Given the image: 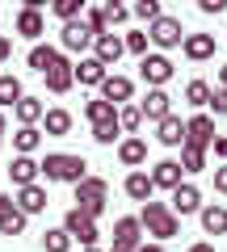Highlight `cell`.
<instances>
[{"label": "cell", "instance_id": "1", "mask_svg": "<svg viewBox=\"0 0 227 252\" xmlns=\"http://www.w3.org/2000/svg\"><path fill=\"white\" fill-rule=\"evenodd\" d=\"M139 227L152 235V244H164V240H177V235H181V219L164 206V202H143V210H139Z\"/></svg>", "mask_w": 227, "mask_h": 252}, {"label": "cell", "instance_id": "2", "mask_svg": "<svg viewBox=\"0 0 227 252\" xmlns=\"http://www.w3.org/2000/svg\"><path fill=\"white\" fill-rule=\"evenodd\" d=\"M46 181H64V185H80L89 177V160L84 156H67V152H51L42 164H38Z\"/></svg>", "mask_w": 227, "mask_h": 252}, {"label": "cell", "instance_id": "3", "mask_svg": "<svg viewBox=\"0 0 227 252\" xmlns=\"http://www.w3.org/2000/svg\"><path fill=\"white\" fill-rule=\"evenodd\" d=\"M105 193H109V185L101 177H84L80 185H76V210L97 223V219L105 215Z\"/></svg>", "mask_w": 227, "mask_h": 252}, {"label": "cell", "instance_id": "4", "mask_svg": "<svg viewBox=\"0 0 227 252\" xmlns=\"http://www.w3.org/2000/svg\"><path fill=\"white\" fill-rule=\"evenodd\" d=\"M173 59H168V55H143V59H139V80L147 84V89H164V84L173 80Z\"/></svg>", "mask_w": 227, "mask_h": 252}, {"label": "cell", "instance_id": "5", "mask_svg": "<svg viewBox=\"0 0 227 252\" xmlns=\"http://www.w3.org/2000/svg\"><path fill=\"white\" fill-rule=\"evenodd\" d=\"M64 231L72 235V244H80V248H97V240H101V227L93 223V219H84L76 206L64 215Z\"/></svg>", "mask_w": 227, "mask_h": 252}, {"label": "cell", "instance_id": "6", "mask_svg": "<svg viewBox=\"0 0 227 252\" xmlns=\"http://www.w3.org/2000/svg\"><path fill=\"white\" fill-rule=\"evenodd\" d=\"M147 42H156L160 51H173V46L185 42V26H181L177 17H160V21L147 26Z\"/></svg>", "mask_w": 227, "mask_h": 252}, {"label": "cell", "instance_id": "7", "mask_svg": "<svg viewBox=\"0 0 227 252\" xmlns=\"http://www.w3.org/2000/svg\"><path fill=\"white\" fill-rule=\"evenodd\" d=\"M215 135H219V130H215V118H210V114H194L190 122H185V143L181 147H202V152H206Z\"/></svg>", "mask_w": 227, "mask_h": 252}, {"label": "cell", "instance_id": "8", "mask_svg": "<svg viewBox=\"0 0 227 252\" xmlns=\"http://www.w3.org/2000/svg\"><path fill=\"white\" fill-rule=\"evenodd\" d=\"M168 210H173L177 219L198 215V210H202V189H198V185H190V181H181V185L173 189V202H168Z\"/></svg>", "mask_w": 227, "mask_h": 252}, {"label": "cell", "instance_id": "9", "mask_svg": "<svg viewBox=\"0 0 227 252\" xmlns=\"http://www.w3.org/2000/svg\"><path fill=\"white\" fill-rule=\"evenodd\" d=\"M139 114H143V122H164L173 114V97L164 89H147V97L139 101Z\"/></svg>", "mask_w": 227, "mask_h": 252}, {"label": "cell", "instance_id": "10", "mask_svg": "<svg viewBox=\"0 0 227 252\" xmlns=\"http://www.w3.org/2000/svg\"><path fill=\"white\" fill-rule=\"evenodd\" d=\"M122 55H127V46H122V38H118V34H101V38H93V59H97L105 72L122 59Z\"/></svg>", "mask_w": 227, "mask_h": 252}, {"label": "cell", "instance_id": "11", "mask_svg": "<svg viewBox=\"0 0 227 252\" xmlns=\"http://www.w3.org/2000/svg\"><path fill=\"white\" fill-rule=\"evenodd\" d=\"M139 235H143V227H139V219H118L114 223V248L109 252H135L139 248Z\"/></svg>", "mask_w": 227, "mask_h": 252}, {"label": "cell", "instance_id": "12", "mask_svg": "<svg viewBox=\"0 0 227 252\" xmlns=\"http://www.w3.org/2000/svg\"><path fill=\"white\" fill-rule=\"evenodd\" d=\"M97 89H101V101H109V105L118 109V105H127V101H130V93H135V80H127V76H105Z\"/></svg>", "mask_w": 227, "mask_h": 252}, {"label": "cell", "instance_id": "13", "mask_svg": "<svg viewBox=\"0 0 227 252\" xmlns=\"http://www.w3.org/2000/svg\"><path fill=\"white\" fill-rule=\"evenodd\" d=\"M13 206L21 210V215H42L46 206H51V198H46V189L42 185H26V189H17V198H13Z\"/></svg>", "mask_w": 227, "mask_h": 252}, {"label": "cell", "instance_id": "14", "mask_svg": "<svg viewBox=\"0 0 227 252\" xmlns=\"http://www.w3.org/2000/svg\"><path fill=\"white\" fill-rule=\"evenodd\" d=\"M181 51H185V59H194V63L215 59V34H185Z\"/></svg>", "mask_w": 227, "mask_h": 252}, {"label": "cell", "instance_id": "15", "mask_svg": "<svg viewBox=\"0 0 227 252\" xmlns=\"http://www.w3.org/2000/svg\"><path fill=\"white\" fill-rule=\"evenodd\" d=\"M9 181H13L17 189L38 185V160H34V156H13V164H9Z\"/></svg>", "mask_w": 227, "mask_h": 252}, {"label": "cell", "instance_id": "16", "mask_svg": "<svg viewBox=\"0 0 227 252\" xmlns=\"http://www.w3.org/2000/svg\"><path fill=\"white\" fill-rule=\"evenodd\" d=\"M59 46H64V51H80L84 55V46H93V34L89 30H84V21H67L64 30H59Z\"/></svg>", "mask_w": 227, "mask_h": 252}, {"label": "cell", "instance_id": "17", "mask_svg": "<svg viewBox=\"0 0 227 252\" xmlns=\"http://www.w3.org/2000/svg\"><path fill=\"white\" fill-rule=\"evenodd\" d=\"M147 177H152L156 189H168V193H173V189L181 185V164H177V160H160L152 172H147Z\"/></svg>", "mask_w": 227, "mask_h": 252}, {"label": "cell", "instance_id": "18", "mask_svg": "<svg viewBox=\"0 0 227 252\" xmlns=\"http://www.w3.org/2000/svg\"><path fill=\"white\" fill-rule=\"evenodd\" d=\"M156 139H160L164 147H181L185 143V122L177 114H168L164 122H156Z\"/></svg>", "mask_w": 227, "mask_h": 252}, {"label": "cell", "instance_id": "19", "mask_svg": "<svg viewBox=\"0 0 227 252\" xmlns=\"http://www.w3.org/2000/svg\"><path fill=\"white\" fill-rule=\"evenodd\" d=\"M118 160L127 164V168H135V172H139V164H147V143H143L139 135L122 139V143H118Z\"/></svg>", "mask_w": 227, "mask_h": 252}, {"label": "cell", "instance_id": "20", "mask_svg": "<svg viewBox=\"0 0 227 252\" xmlns=\"http://www.w3.org/2000/svg\"><path fill=\"white\" fill-rule=\"evenodd\" d=\"M17 34H21V38H30V42H38V38L46 34L42 13H38V9H21V13H17Z\"/></svg>", "mask_w": 227, "mask_h": 252}, {"label": "cell", "instance_id": "21", "mask_svg": "<svg viewBox=\"0 0 227 252\" xmlns=\"http://www.w3.org/2000/svg\"><path fill=\"white\" fill-rule=\"evenodd\" d=\"M59 59H64V55L55 51V46H46V42H34V46H30V67H34L38 76H46Z\"/></svg>", "mask_w": 227, "mask_h": 252}, {"label": "cell", "instance_id": "22", "mask_svg": "<svg viewBox=\"0 0 227 252\" xmlns=\"http://www.w3.org/2000/svg\"><path fill=\"white\" fill-rule=\"evenodd\" d=\"M72 63H67V59H59V63H55V67H51V72H46V89H51L55 93V97H64V93L67 89H72Z\"/></svg>", "mask_w": 227, "mask_h": 252}, {"label": "cell", "instance_id": "23", "mask_svg": "<svg viewBox=\"0 0 227 252\" xmlns=\"http://www.w3.org/2000/svg\"><path fill=\"white\" fill-rule=\"evenodd\" d=\"M198 215H202V231L206 235H227V206L215 202V206H202Z\"/></svg>", "mask_w": 227, "mask_h": 252}, {"label": "cell", "instance_id": "24", "mask_svg": "<svg viewBox=\"0 0 227 252\" xmlns=\"http://www.w3.org/2000/svg\"><path fill=\"white\" fill-rule=\"evenodd\" d=\"M105 76H109V72L93 59V55H89V59H80V63H72V80H80V84H101Z\"/></svg>", "mask_w": 227, "mask_h": 252}, {"label": "cell", "instance_id": "25", "mask_svg": "<svg viewBox=\"0 0 227 252\" xmlns=\"http://www.w3.org/2000/svg\"><path fill=\"white\" fill-rule=\"evenodd\" d=\"M13 114H17L21 126H38V122H42V114H46V105L38 97H21L17 105H13Z\"/></svg>", "mask_w": 227, "mask_h": 252}, {"label": "cell", "instance_id": "26", "mask_svg": "<svg viewBox=\"0 0 227 252\" xmlns=\"http://www.w3.org/2000/svg\"><path fill=\"white\" fill-rule=\"evenodd\" d=\"M42 130L51 139H64L67 130H72V114H67V109H46L42 114Z\"/></svg>", "mask_w": 227, "mask_h": 252}, {"label": "cell", "instance_id": "27", "mask_svg": "<svg viewBox=\"0 0 227 252\" xmlns=\"http://www.w3.org/2000/svg\"><path fill=\"white\" fill-rule=\"evenodd\" d=\"M122 189H127V198H135V202H152V193H156V185H152L147 172H130Z\"/></svg>", "mask_w": 227, "mask_h": 252}, {"label": "cell", "instance_id": "28", "mask_svg": "<svg viewBox=\"0 0 227 252\" xmlns=\"http://www.w3.org/2000/svg\"><path fill=\"white\" fill-rule=\"evenodd\" d=\"M38 143H42V130L38 126H21L17 135H13V147H17V156H34Z\"/></svg>", "mask_w": 227, "mask_h": 252}, {"label": "cell", "instance_id": "29", "mask_svg": "<svg viewBox=\"0 0 227 252\" xmlns=\"http://www.w3.org/2000/svg\"><path fill=\"white\" fill-rule=\"evenodd\" d=\"M21 97H26V93H21V80L4 72V76H0V109H13Z\"/></svg>", "mask_w": 227, "mask_h": 252}, {"label": "cell", "instance_id": "30", "mask_svg": "<svg viewBox=\"0 0 227 252\" xmlns=\"http://www.w3.org/2000/svg\"><path fill=\"white\" fill-rule=\"evenodd\" d=\"M84 118H89L93 126H101V122H114V118H118V109L109 105V101H101V97H93L89 105H84Z\"/></svg>", "mask_w": 227, "mask_h": 252}, {"label": "cell", "instance_id": "31", "mask_svg": "<svg viewBox=\"0 0 227 252\" xmlns=\"http://www.w3.org/2000/svg\"><path fill=\"white\" fill-rule=\"evenodd\" d=\"M84 9H89L84 0H55V4H51V13L64 21V26H67V21H80V17H84Z\"/></svg>", "mask_w": 227, "mask_h": 252}, {"label": "cell", "instance_id": "32", "mask_svg": "<svg viewBox=\"0 0 227 252\" xmlns=\"http://www.w3.org/2000/svg\"><path fill=\"white\" fill-rule=\"evenodd\" d=\"M185 101H190L194 109H206V101H210V84H206V80H190V84H185Z\"/></svg>", "mask_w": 227, "mask_h": 252}, {"label": "cell", "instance_id": "33", "mask_svg": "<svg viewBox=\"0 0 227 252\" xmlns=\"http://www.w3.org/2000/svg\"><path fill=\"white\" fill-rule=\"evenodd\" d=\"M139 126H143V114H139V105H118V130L135 135Z\"/></svg>", "mask_w": 227, "mask_h": 252}, {"label": "cell", "instance_id": "34", "mask_svg": "<svg viewBox=\"0 0 227 252\" xmlns=\"http://www.w3.org/2000/svg\"><path fill=\"white\" fill-rule=\"evenodd\" d=\"M181 172H202L206 168V152H202V147H181Z\"/></svg>", "mask_w": 227, "mask_h": 252}, {"label": "cell", "instance_id": "35", "mask_svg": "<svg viewBox=\"0 0 227 252\" xmlns=\"http://www.w3.org/2000/svg\"><path fill=\"white\" fill-rule=\"evenodd\" d=\"M42 248H46V252H67V248H72V235H67L64 227H55V231H42Z\"/></svg>", "mask_w": 227, "mask_h": 252}, {"label": "cell", "instance_id": "36", "mask_svg": "<svg viewBox=\"0 0 227 252\" xmlns=\"http://www.w3.org/2000/svg\"><path fill=\"white\" fill-rule=\"evenodd\" d=\"M118 139H122V130H118V118H114V122H101V126H93V143L109 147V143H118Z\"/></svg>", "mask_w": 227, "mask_h": 252}, {"label": "cell", "instance_id": "37", "mask_svg": "<svg viewBox=\"0 0 227 252\" xmlns=\"http://www.w3.org/2000/svg\"><path fill=\"white\" fill-rule=\"evenodd\" d=\"M26 231V215H21L17 206L9 210V215H0V235H21Z\"/></svg>", "mask_w": 227, "mask_h": 252}, {"label": "cell", "instance_id": "38", "mask_svg": "<svg viewBox=\"0 0 227 252\" xmlns=\"http://www.w3.org/2000/svg\"><path fill=\"white\" fill-rule=\"evenodd\" d=\"M122 46H127L130 55H139V59H143V55H147V30H130V34L122 38Z\"/></svg>", "mask_w": 227, "mask_h": 252}, {"label": "cell", "instance_id": "39", "mask_svg": "<svg viewBox=\"0 0 227 252\" xmlns=\"http://www.w3.org/2000/svg\"><path fill=\"white\" fill-rule=\"evenodd\" d=\"M101 13H105V26H122V21L130 17V9H127V4H118V0L101 4Z\"/></svg>", "mask_w": 227, "mask_h": 252}, {"label": "cell", "instance_id": "40", "mask_svg": "<svg viewBox=\"0 0 227 252\" xmlns=\"http://www.w3.org/2000/svg\"><path fill=\"white\" fill-rule=\"evenodd\" d=\"M135 17L147 21V26H152V21H160V17H164V13H160V0H139V4H135Z\"/></svg>", "mask_w": 227, "mask_h": 252}, {"label": "cell", "instance_id": "41", "mask_svg": "<svg viewBox=\"0 0 227 252\" xmlns=\"http://www.w3.org/2000/svg\"><path fill=\"white\" fill-rule=\"evenodd\" d=\"M206 105L223 118V114H227V89H210V101H206Z\"/></svg>", "mask_w": 227, "mask_h": 252}, {"label": "cell", "instance_id": "42", "mask_svg": "<svg viewBox=\"0 0 227 252\" xmlns=\"http://www.w3.org/2000/svg\"><path fill=\"white\" fill-rule=\"evenodd\" d=\"M210 152H215L219 160L227 164V139H223V135H215V139H210Z\"/></svg>", "mask_w": 227, "mask_h": 252}, {"label": "cell", "instance_id": "43", "mask_svg": "<svg viewBox=\"0 0 227 252\" xmlns=\"http://www.w3.org/2000/svg\"><path fill=\"white\" fill-rule=\"evenodd\" d=\"M215 189H219V193H227V164H223V168H215Z\"/></svg>", "mask_w": 227, "mask_h": 252}, {"label": "cell", "instance_id": "44", "mask_svg": "<svg viewBox=\"0 0 227 252\" xmlns=\"http://www.w3.org/2000/svg\"><path fill=\"white\" fill-rule=\"evenodd\" d=\"M202 13H223V0H198Z\"/></svg>", "mask_w": 227, "mask_h": 252}, {"label": "cell", "instance_id": "45", "mask_svg": "<svg viewBox=\"0 0 227 252\" xmlns=\"http://www.w3.org/2000/svg\"><path fill=\"white\" fill-rule=\"evenodd\" d=\"M9 55H13V42H9V38H0V63L9 59Z\"/></svg>", "mask_w": 227, "mask_h": 252}, {"label": "cell", "instance_id": "46", "mask_svg": "<svg viewBox=\"0 0 227 252\" xmlns=\"http://www.w3.org/2000/svg\"><path fill=\"white\" fill-rule=\"evenodd\" d=\"M9 210H13V198H9V193H0V215H9Z\"/></svg>", "mask_w": 227, "mask_h": 252}, {"label": "cell", "instance_id": "47", "mask_svg": "<svg viewBox=\"0 0 227 252\" xmlns=\"http://www.w3.org/2000/svg\"><path fill=\"white\" fill-rule=\"evenodd\" d=\"M219 89H227V63L219 67Z\"/></svg>", "mask_w": 227, "mask_h": 252}, {"label": "cell", "instance_id": "48", "mask_svg": "<svg viewBox=\"0 0 227 252\" xmlns=\"http://www.w3.org/2000/svg\"><path fill=\"white\" fill-rule=\"evenodd\" d=\"M135 252H160V244H139Z\"/></svg>", "mask_w": 227, "mask_h": 252}, {"label": "cell", "instance_id": "49", "mask_svg": "<svg viewBox=\"0 0 227 252\" xmlns=\"http://www.w3.org/2000/svg\"><path fill=\"white\" fill-rule=\"evenodd\" d=\"M190 252H215V248H210V244H194Z\"/></svg>", "mask_w": 227, "mask_h": 252}, {"label": "cell", "instance_id": "50", "mask_svg": "<svg viewBox=\"0 0 227 252\" xmlns=\"http://www.w3.org/2000/svg\"><path fill=\"white\" fill-rule=\"evenodd\" d=\"M4 126H9V118H4V109H0V135H4Z\"/></svg>", "mask_w": 227, "mask_h": 252}, {"label": "cell", "instance_id": "51", "mask_svg": "<svg viewBox=\"0 0 227 252\" xmlns=\"http://www.w3.org/2000/svg\"><path fill=\"white\" fill-rule=\"evenodd\" d=\"M80 252H101V248H80Z\"/></svg>", "mask_w": 227, "mask_h": 252}, {"label": "cell", "instance_id": "52", "mask_svg": "<svg viewBox=\"0 0 227 252\" xmlns=\"http://www.w3.org/2000/svg\"><path fill=\"white\" fill-rule=\"evenodd\" d=\"M0 143H4V135H0Z\"/></svg>", "mask_w": 227, "mask_h": 252}]
</instances>
